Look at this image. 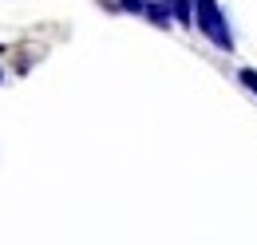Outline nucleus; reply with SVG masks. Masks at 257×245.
Masks as SVG:
<instances>
[{"label":"nucleus","mask_w":257,"mask_h":245,"mask_svg":"<svg viewBox=\"0 0 257 245\" xmlns=\"http://www.w3.org/2000/svg\"><path fill=\"white\" fill-rule=\"evenodd\" d=\"M170 12H174V24L182 28H194V0H166Z\"/></svg>","instance_id":"3"},{"label":"nucleus","mask_w":257,"mask_h":245,"mask_svg":"<svg viewBox=\"0 0 257 245\" xmlns=\"http://www.w3.org/2000/svg\"><path fill=\"white\" fill-rule=\"evenodd\" d=\"M194 24L218 52H233V28H229L218 0H194Z\"/></svg>","instance_id":"1"},{"label":"nucleus","mask_w":257,"mask_h":245,"mask_svg":"<svg viewBox=\"0 0 257 245\" xmlns=\"http://www.w3.org/2000/svg\"><path fill=\"white\" fill-rule=\"evenodd\" d=\"M123 4V12H131V16H143L147 12V0H119Z\"/></svg>","instance_id":"5"},{"label":"nucleus","mask_w":257,"mask_h":245,"mask_svg":"<svg viewBox=\"0 0 257 245\" xmlns=\"http://www.w3.org/2000/svg\"><path fill=\"white\" fill-rule=\"evenodd\" d=\"M155 28H170L174 24V12H170V4L166 0H147V12H143Z\"/></svg>","instance_id":"2"},{"label":"nucleus","mask_w":257,"mask_h":245,"mask_svg":"<svg viewBox=\"0 0 257 245\" xmlns=\"http://www.w3.org/2000/svg\"><path fill=\"white\" fill-rule=\"evenodd\" d=\"M237 79H241V87H245L249 95H257V71H253V67H241Z\"/></svg>","instance_id":"4"},{"label":"nucleus","mask_w":257,"mask_h":245,"mask_svg":"<svg viewBox=\"0 0 257 245\" xmlns=\"http://www.w3.org/2000/svg\"><path fill=\"white\" fill-rule=\"evenodd\" d=\"M0 83H4V71H0Z\"/></svg>","instance_id":"6"}]
</instances>
